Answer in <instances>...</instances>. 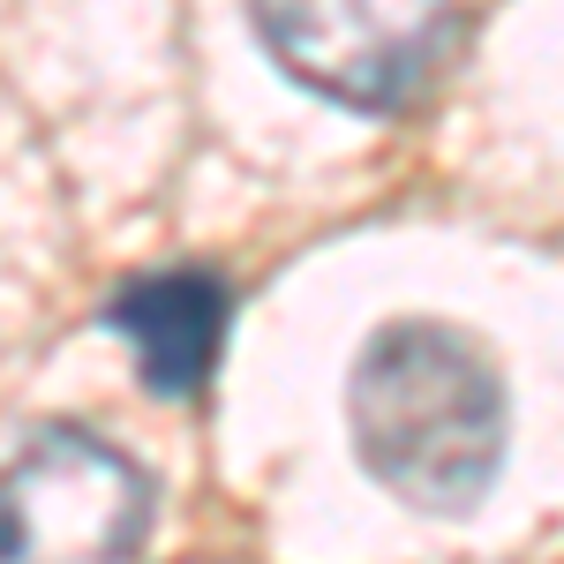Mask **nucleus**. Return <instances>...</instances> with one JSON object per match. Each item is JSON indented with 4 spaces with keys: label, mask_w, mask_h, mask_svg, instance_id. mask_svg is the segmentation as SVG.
Returning a JSON list of instances; mask_svg holds the SVG:
<instances>
[{
    "label": "nucleus",
    "mask_w": 564,
    "mask_h": 564,
    "mask_svg": "<svg viewBox=\"0 0 564 564\" xmlns=\"http://www.w3.org/2000/svg\"><path fill=\"white\" fill-rule=\"evenodd\" d=\"M347 422L361 467L436 520L475 512L505 467V377L467 332L430 316L384 324L354 354Z\"/></svg>",
    "instance_id": "1"
},
{
    "label": "nucleus",
    "mask_w": 564,
    "mask_h": 564,
    "mask_svg": "<svg viewBox=\"0 0 564 564\" xmlns=\"http://www.w3.org/2000/svg\"><path fill=\"white\" fill-rule=\"evenodd\" d=\"M106 324L129 339L135 377L159 391V399H196L212 384L218 354H226V324H234V294L212 271H151L129 279Z\"/></svg>",
    "instance_id": "4"
},
{
    "label": "nucleus",
    "mask_w": 564,
    "mask_h": 564,
    "mask_svg": "<svg viewBox=\"0 0 564 564\" xmlns=\"http://www.w3.org/2000/svg\"><path fill=\"white\" fill-rule=\"evenodd\" d=\"M249 15L294 84L354 113H406L459 31V0H249Z\"/></svg>",
    "instance_id": "2"
},
{
    "label": "nucleus",
    "mask_w": 564,
    "mask_h": 564,
    "mask_svg": "<svg viewBox=\"0 0 564 564\" xmlns=\"http://www.w3.org/2000/svg\"><path fill=\"white\" fill-rule=\"evenodd\" d=\"M151 481L121 444L53 422L0 467V564H129Z\"/></svg>",
    "instance_id": "3"
}]
</instances>
